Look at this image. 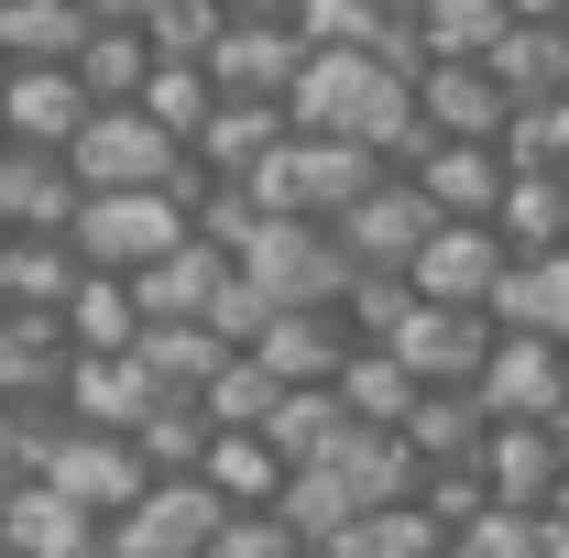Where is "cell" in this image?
Listing matches in <instances>:
<instances>
[{"instance_id": "6da1fadb", "label": "cell", "mask_w": 569, "mask_h": 558, "mask_svg": "<svg viewBox=\"0 0 569 558\" xmlns=\"http://www.w3.org/2000/svg\"><path fill=\"white\" fill-rule=\"evenodd\" d=\"M372 187H383V165H372L361 142H318V132H296L274 165L252 176V198H263L274 219H318V230H340Z\"/></svg>"}, {"instance_id": "7a4b0ae2", "label": "cell", "mask_w": 569, "mask_h": 558, "mask_svg": "<svg viewBox=\"0 0 569 558\" xmlns=\"http://www.w3.org/2000/svg\"><path fill=\"white\" fill-rule=\"evenodd\" d=\"M77 187L88 198H176V176H187V142L164 132L153 110H99L88 132H77Z\"/></svg>"}, {"instance_id": "3957f363", "label": "cell", "mask_w": 569, "mask_h": 558, "mask_svg": "<svg viewBox=\"0 0 569 558\" xmlns=\"http://www.w3.org/2000/svg\"><path fill=\"white\" fill-rule=\"evenodd\" d=\"M77 263H88V275H153V263H176V252H187V241H198V219L176 209V198H88V209H77Z\"/></svg>"}, {"instance_id": "277c9868", "label": "cell", "mask_w": 569, "mask_h": 558, "mask_svg": "<svg viewBox=\"0 0 569 558\" xmlns=\"http://www.w3.org/2000/svg\"><path fill=\"white\" fill-rule=\"evenodd\" d=\"M241 275L263 285L274 307H340V296H351V252H340V230H318V219H274V230L241 252Z\"/></svg>"}, {"instance_id": "5b68a950", "label": "cell", "mask_w": 569, "mask_h": 558, "mask_svg": "<svg viewBox=\"0 0 569 558\" xmlns=\"http://www.w3.org/2000/svg\"><path fill=\"white\" fill-rule=\"evenodd\" d=\"M503 275H515V241H503L493 219H438V241L417 252V296L427 307H482L493 318V296H503Z\"/></svg>"}, {"instance_id": "8992f818", "label": "cell", "mask_w": 569, "mask_h": 558, "mask_svg": "<svg viewBox=\"0 0 569 558\" xmlns=\"http://www.w3.org/2000/svg\"><path fill=\"white\" fill-rule=\"evenodd\" d=\"M438 241V209H427L417 176H383L351 219H340V252H351V275H417V252Z\"/></svg>"}, {"instance_id": "52a82bcc", "label": "cell", "mask_w": 569, "mask_h": 558, "mask_svg": "<svg viewBox=\"0 0 569 558\" xmlns=\"http://www.w3.org/2000/svg\"><path fill=\"white\" fill-rule=\"evenodd\" d=\"M44 482L67 492L77 515L121 526V515H142V492H153V460H142L132 438H99V427H67V449H56V471H44Z\"/></svg>"}, {"instance_id": "ba28073f", "label": "cell", "mask_w": 569, "mask_h": 558, "mask_svg": "<svg viewBox=\"0 0 569 558\" xmlns=\"http://www.w3.org/2000/svg\"><path fill=\"white\" fill-rule=\"evenodd\" d=\"M471 395L493 406V427H569V350L559 340H503Z\"/></svg>"}, {"instance_id": "9c48e42d", "label": "cell", "mask_w": 569, "mask_h": 558, "mask_svg": "<svg viewBox=\"0 0 569 558\" xmlns=\"http://www.w3.org/2000/svg\"><path fill=\"white\" fill-rule=\"evenodd\" d=\"M219 526H230V504H219L209 482H153L142 515L110 526V558H209Z\"/></svg>"}, {"instance_id": "30bf717a", "label": "cell", "mask_w": 569, "mask_h": 558, "mask_svg": "<svg viewBox=\"0 0 569 558\" xmlns=\"http://www.w3.org/2000/svg\"><path fill=\"white\" fill-rule=\"evenodd\" d=\"M318 67V44H307V22H230L219 33V99H296V77Z\"/></svg>"}, {"instance_id": "8fae6325", "label": "cell", "mask_w": 569, "mask_h": 558, "mask_svg": "<svg viewBox=\"0 0 569 558\" xmlns=\"http://www.w3.org/2000/svg\"><path fill=\"white\" fill-rule=\"evenodd\" d=\"M493 350H503V329L482 318V307H427V296H417V318H406L395 361L438 395V383H482V361H493Z\"/></svg>"}, {"instance_id": "7c38bea8", "label": "cell", "mask_w": 569, "mask_h": 558, "mask_svg": "<svg viewBox=\"0 0 569 558\" xmlns=\"http://www.w3.org/2000/svg\"><path fill=\"white\" fill-rule=\"evenodd\" d=\"M482 482H493L503 515H559V492H569V427H493Z\"/></svg>"}, {"instance_id": "4fadbf2b", "label": "cell", "mask_w": 569, "mask_h": 558, "mask_svg": "<svg viewBox=\"0 0 569 558\" xmlns=\"http://www.w3.org/2000/svg\"><path fill=\"white\" fill-rule=\"evenodd\" d=\"M77 209H88V187H77L67 153H33V142H11L0 153V230H33V241H67Z\"/></svg>"}, {"instance_id": "5bb4252c", "label": "cell", "mask_w": 569, "mask_h": 558, "mask_svg": "<svg viewBox=\"0 0 569 558\" xmlns=\"http://www.w3.org/2000/svg\"><path fill=\"white\" fill-rule=\"evenodd\" d=\"M99 121V99L77 88V67H11V99H0V132L33 142V153H77V132Z\"/></svg>"}, {"instance_id": "9a60e30c", "label": "cell", "mask_w": 569, "mask_h": 558, "mask_svg": "<svg viewBox=\"0 0 569 558\" xmlns=\"http://www.w3.org/2000/svg\"><path fill=\"white\" fill-rule=\"evenodd\" d=\"M351 350H361V340H351V318H340V307H284L252 361L274 372L284 395H318V383H340V361H351Z\"/></svg>"}, {"instance_id": "2e32d148", "label": "cell", "mask_w": 569, "mask_h": 558, "mask_svg": "<svg viewBox=\"0 0 569 558\" xmlns=\"http://www.w3.org/2000/svg\"><path fill=\"white\" fill-rule=\"evenodd\" d=\"M153 406H176V395L142 372V350H132V361H88V350H77V372H67V417L77 427H99V438H142Z\"/></svg>"}, {"instance_id": "e0dca14e", "label": "cell", "mask_w": 569, "mask_h": 558, "mask_svg": "<svg viewBox=\"0 0 569 558\" xmlns=\"http://www.w3.org/2000/svg\"><path fill=\"white\" fill-rule=\"evenodd\" d=\"M284 142H296L284 99H219V121L198 132V176H209V187H252Z\"/></svg>"}, {"instance_id": "ac0fdd59", "label": "cell", "mask_w": 569, "mask_h": 558, "mask_svg": "<svg viewBox=\"0 0 569 558\" xmlns=\"http://www.w3.org/2000/svg\"><path fill=\"white\" fill-rule=\"evenodd\" d=\"M417 110L438 142H503L515 132V99L493 88V67H427L417 77Z\"/></svg>"}, {"instance_id": "d6986e66", "label": "cell", "mask_w": 569, "mask_h": 558, "mask_svg": "<svg viewBox=\"0 0 569 558\" xmlns=\"http://www.w3.org/2000/svg\"><path fill=\"white\" fill-rule=\"evenodd\" d=\"M417 187H427L438 219H493L503 187H515V165H503V142H427Z\"/></svg>"}, {"instance_id": "ffe728a7", "label": "cell", "mask_w": 569, "mask_h": 558, "mask_svg": "<svg viewBox=\"0 0 569 558\" xmlns=\"http://www.w3.org/2000/svg\"><path fill=\"white\" fill-rule=\"evenodd\" d=\"M77 285H88L77 241H33V230L0 241V307H11V318H67Z\"/></svg>"}, {"instance_id": "44dd1931", "label": "cell", "mask_w": 569, "mask_h": 558, "mask_svg": "<svg viewBox=\"0 0 569 558\" xmlns=\"http://www.w3.org/2000/svg\"><path fill=\"white\" fill-rule=\"evenodd\" d=\"M329 471L361 492V515H383V504H417V492H427V460L406 449V427H351V438L329 449Z\"/></svg>"}, {"instance_id": "7402d4cb", "label": "cell", "mask_w": 569, "mask_h": 558, "mask_svg": "<svg viewBox=\"0 0 569 558\" xmlns=\"http://www.w3.org/2000/svg\"><path fill=\"white\" fill-rule=\"evenodd\" d=\"M406 449H417L427 471H471V460L493 449V406H482L471 383H438L417 417H406Z\"/></svg>"}, {"instance_id": "603a6c76", "label": "cell", "mask_w": 569, "mask_h": 558, "mask_svg": "<svg viewBox=\"0 0 569 558\" xmlns=\"http://www.w3.org/2000/svg\"><path fill=\"white\" fill-rule=\"evenodd\" d=\"M99 44V11L88 0H11L0 11V56L11 67H77Z\"/></svg>"}, {"instance_id": "cb8c5ba5", "label": "cell", "mask_w": 569, "mask_h": 558, "mask_svg": "<svg viewBox=\"0 0 569 558\" xmlns=\"http://www.w3.org/2000/svg\"><path fill=\"white\" fill-rule=\"evenodd\" d=\"M230 285H241V263H230L219 241H187L176 263L142 275V318H153V329H164V318H198V329H209V307L230 296Z\"/></svg>"}, {"instance_id": "d4e9b609", "label": "cell", "mask_w": 569, "mask_h": 558, "mask_svg": "<svg viewBox=\"0 0 569 558\" xmlns=\"http://www.w3.org/2000/svg\"><path fill=\"white\" fill-rule=\"evenodd\" d=\"M142 329H153V318H142V285H132V275H88V285H77L67 340L88 350V361H132Z\"/></svg>"}, {"instance_id": "484cf974", "label": "cell", "mask_w": 569, "mask_h": 558, "mask_svg": "<svg viewBox=\"0 0 569 558\" xmlns=\"http://www.w3.org/2000/svg\"><path fill=\"white\" fill-rule=\"evenodd\" d=\"M284 482H296V460H284L263 427H241V438H219V449H209V492L230 504V515H274Z\"/></svg>"}, {"instance_id": "4316f807", "label": "cell", "mask_w": 569, "mask_h": 558, "mask_svg": "<svg viewBox=\"0 0 569 558\" xmlns=\"http://www.w3.org/2000/svg\"><path fill=\"white\" fill-rule=\"evenodd\" d=\"M164 77V56H153V33L142 22H99V44L77 56V88L99 99V110H142V88Z\"/></svg>"}, {"instance_id": "83f0119b", "label": "cell", "mask_w": 569, "mask_h": 558, "mask_svg": "<svg viewBox=\"0 0 569 558\" xmlns=\"http://www.w3.org/2000/svg\"><path fill=\"white\" fill-rule=\"evenodd\" d=\"M493 88L515 110H537V99H569V22H515L493 44Z\"/></svg>"}, {"instance_id": "f1b7e54d", "label": "cell", "mask_w": 569, "mask_h": 558, "mask_svg": "<svg viewBox=\"0 0 569 558\" xmlns=\"http://www.w3.org/2000/svg\"><path fill=\"white\" fill-rule=\"evenodd\" d=\"M493 329H503V340H559V350H569V252H548V263H515V275H503Z\"/></svg>"}, {"instance_id": "f546056e", "label": "cell", "mask_w": 569, "mask_h": 558, "mask_svg": "<svg viewBox=\"0 0 569 558\" xmlns=\"http://www.w3.org/2000/svg\"><path fill=\"white\" fill-rule=\"evenodd\" d=\"M274 515H284V537H296V548H351V537H361V492L340 482L329 460H307V471L284 482Z\"/></svg>"}, {"instance_id": "4dcf8cb0", "label": "cell", "mask_w": 569, "mask_h": 558, "mask_svg": "<svg viewBox=\"0 0 569 558\" xmlns=\"http://www.w3.org/2000/svg\"><path fill=\"white\" fill-rule=\"evenodd\" d=\"M230 361H241V350L219 340V329H198V318H164V329H142V372H153L164 395H209Z\"/></svg>"}, {"instance_id": "1f68e13d", "label": "cell", "mask_w": 569, "mask_h": 558, "mask_svg": "<svg viewBox=\"0 0 569 558\" xmlns=\"http://www.w3.org/2000/svg\"><path fill=\"white\" fill-rule=\"evenodd\" d=\"M329 395L351 406V427H406V417H417V406H427V383H417V372H406V361H395V350H351Z\"/></svg>"}, {"instance_id": "d6a6232c", "label": "cell", "mask_w": 569, "mask_h": 558, "mask_svg": "<svg viewBox=\"0 0 569 558\" xmlns=\"http://www.w3.org/2000/svg\"><path fill=\"white\" fill-rule=\"evenodd\" d=\"M493 230L515 241V263H548V252H569V176H515L503 187Z\"/></svg>"}, {"instance_id": "836d02e7", "label": "cell", "mask_w": 569, "mask_h": 558, "mask_svg": "<svg viewBox=\"0 0 569 558\" xmlns=\"http://www.w3.org/2000/svg\"><path fill=\"white\" fill-rule=\"evenodd\" d=\"M417 33L438 67H493V44L515 33V11L503 0H417Z\"/></svg>"}, {"instance_id": "e575fe53", "label": "cell", "mask_w": 569, "mask_h": 558, "mask_svg": "<svg viewBox=\"0 0 569 558\" xmlns=\"http://www.w3.org/2000/svg\"><path fill=\"white\" fill-rule=\"evenodd\" d=\"M142 460H153V482H209V449H219V417L198 395H176V406H153V427L132 438Z\"/></svg>"}, {"instance_id": "d590c367", "label": "cell", "mask_w": 569, "mask_h": 558, "mask_svg": "<svg viewBox=\"0 0 569 558\" xmlns=\"http://www.w3.org/2000/svg\"><path fill=\"white\" fill-rule=\"evenodd\" d=\"M263 438H274L284 460L307 471V460H329V449L351 438V406H340L329 383H318V395H284V406H274V427H263Z\"/></svg>"}, {"instance_id": "8d00e7d4", "label": "cell", "mask_w": 569, "mask_h": 558, "mask_svg": "<svg viewBox=\"0 0 569 558\" xmlns=\"http://www.w3.org/2000/svg\"><path fill=\"white\" fill-rule=\"evenodd\" d=\"M340 318H351L361 350H395V340H406V318H417V285H406V275H351Z\"/></svg>"}, {"instance_id": "74e56055", "label": "cell", "mask_w": 569, "mask_h": 558, "mask_svg": "<svg viewBox=\"0 0 569 558\" xmlns=\"http://www.w3.org/2000/svg\"><path fill=\"white\" fill-rule=\"evenodd\" d=\"M460 537L427 515V504H383V515H361V537H351V558H449Z\"/></svg>"}, {"instance_id": "f35d334b", "label": "cell", "mask_w": 569, "mask_h": 558, "mask_svg": "<svg viewBox=\"0 0 569 558\" xmlns=\"http://www.w3.org/2000/svg\"><path fill=\"white\" fill-rule=\"evenodd\" d=\"M142 110H153L164 132L187 142V153H198V132L219 121V77H209V67H164L153 88H142Z\"/></svg>"}, {"instance_id": "ab89813d", "label": "cell", "mask_w": 569, "mask_h": 558, "mask_svg": "<svg viewBox=\"0 0 569 558\" xmlns=\"http://www.w3.org/2000/svg\"><path fill=\"white\" fill-rule=\"evenodd\" d=\"M198 406H209V417H219V438H241V427H274L284 383H274V372H263V361H252V350H241V361L219 372V383H209V395H198Z\"/></svg>"}, {"instance_id": "60d3db41", "label": "cell", "mask_w": 569, "mask_h": 558, "mask_svg": "<svg viewBox=\"0 0 569 558\" xmlns=\"http://www.w3.org/2000/svg\"><path fill=\"white\" fill-rule=\"evenodd\" d=\"M503 165H515V176H569V99H537V110H515V132H503Z\"/></svg>"}, {"instance_id": "b9f144b4", "label": "cell", "mask_w": 569, "mask_h": 558, "mask_svg": "<svg viewBox=\"0 0 569 558\" xmlns=\"http://www.w3.org/2000/svg\"><path fill=\"white\" fill-rule=\"evenodd\" d=\"M460 548H471V558H559V515H503V504H493Z\"/></svg>"}, {"instance_id": "7bdbcfd3", "label": "cell", "mask_w": 569, "mask_h": 558, "mask_svg": "<svg viewBox=\"0 0 569 558\" xmlns=\"http://www.w3.org/2000/svg\"><path fill=\"white\" fill-rule=\"evenodd\" d=\"M417 504L438 515V526H449V537H471V526L493 515V482H482V460H471V471H427V492H417Z\"/></svg>"}, {"instance_id": "ee69618b", "label": "cell", "mask_w": 569, "mask_h": 558, "mask_svg": "<svg viewBox=\"0 0 569 558\" xmlns=\"http://www.w3.org/2000/svg\"><path fill=\"white\" fill-rule=\"evenodd\" d=\"M209 558H296V537H284V515H230L209 537Z\"/></svg>"}, {"instance_id": "f6af8a7d", "label": "cell", "mask_w": 569, "mask_h": 558, "mask_svg": "<svg viewBox=\"0 0 569 558\" xmlns=\"http://www.w3.org/2000/svg\"><path fill=\"white\" fill-rule=\"evenodd\" d=\"M241 22H307V0H230Z\"/></svg>"}, {"instance_id": "bcb514c9", "label": "cell", "mask_w": 569, "mask_h": 558, "mask_svg": "<svg viewBox=\"0 0 569 558\" xmlns=\"http://www.w3.org/2000/svg\"><path fill=\"white\" fill-rule=\"evenodd\" d=\"M515 22H569V0H503Z\"/></svg>"}, {"instance_id": "7dc6e473", "label": "cell", "mask_w": 569, "mask_h": 558, "mask_svg": "<svg viewBox=\"0 0 569 558\" xmlns=\"http://www.w3.org/2000/svg\"><path fill=\"white\" fill-rule=\"evenodd\" d=\"M88 11H99V22H142L153 0H88Z\"/></svg>"}, {"instance_id": "c3c4849f", "label": "cell", "mask_w": 569, "mask_h": 558, "mask_svg": "<svg viewBox=\"0 0 569 558\" xmlns=\"http://www.w3.org/2000/svg\"><path fill=\"white\" fill-rule=\"evenodd\" d=\"M383 11H395V22H417V0H383Z\"/></svg>"}, {"instance_id": "681fc988", "label": "cell", "mask_w": 569, "mask_h": 558, "mask_svg": "<svg viewBox=\"0 0 569 558\" xmlns=\"http://www.w3.org/2000/svg\"><path fill=\"white\" fill-rule=\"evenodd\" d=\"M296 558H351V548H296Z\"/></svg>"}, {"instance_id": "f907efd6", "label": "cell", "mask_w": 569, "mask_h": 558, "mask_svg": "<svg viewBox=\"0 0 569 558\" xmlns=\"http://www.w3.org/2000/svg\"><path fill=\"white\" fill-rule=\"evenodd\" d=\"M0 99H11V56H0Z\"/></svg>"}, {"instance_id": "816d5d0a", "label": "cell", "mask_w": 569, "mask_h": 558, "mask_svg": "<svg viewBox=\"0 0 569 558\" xmlns=\"http://www.w3.org/2000/svg\"><path fill=\"white\" fill-rule=\"evenodd\" d=\"M559 526H569V492H559Z\"/></svg>"}, {"instance_id": "f5cc1de1", "label": "cell", "mask_w": 569, "mask_h": 558, "mask_svg": "<svg viewBox=\"0 0 569 558\" xmlns=\"http://www.w3.org/2000/svg\"><path fill=\"white\" fill-rule=\"evenodd\" d=\"M0 153H11V132H0Z\"/></svg>"}, {"instance_id": "db71d44e", "label": "cell", "mask_w": 569, "mask_h": 558, "mask_svg": "<svg viewBox=\"0 0 569 558\" xmlns=\"http://www.w3.org/2000/svg\"><path fill=\"white\" fill-rule=\"evenodd\" d=\"M449 558H471V548H449Z\"/></svg>"}, {"instance_id": "11a10c76", "label": "cell", "mask_w": 569, "mask_h": 558, "mask_svg": "<svg viewBox=\"0 0 569 558\" xmlns=\"http://www.w3.org/2000/svg\"><path fill=\"white\" fill-rule=\"evenodd\" d=\"M0 318H11V307H0Z\"/></svg>"}, {"instance_id": "9f6ffc18", "label": "cell", "mask_w": 569, "mask_h": 558, "mask_svg": "<svg viewBox=\"0 0 569 558\" xmlns=\"http://www.w3.org/2000/svg\"><path fill=\"white\" fill-rule=\"evenodd\" d=\"M0 11H11V0H0Z\"/></svg>"}, {"instance_id": "6f0895ef", "label": "cell", "mask_w": 569, "mask_h": 558, "mask_svg": "<svg viewBox=\"0 0 569 558\" xmlns=\"http://www.w3.org/2000/svg\"><path fill=\"white\" fill-rule=\"evenodd\" d=\"M0 558H11V548H0Z\"/></svg>"}]
</instances>
